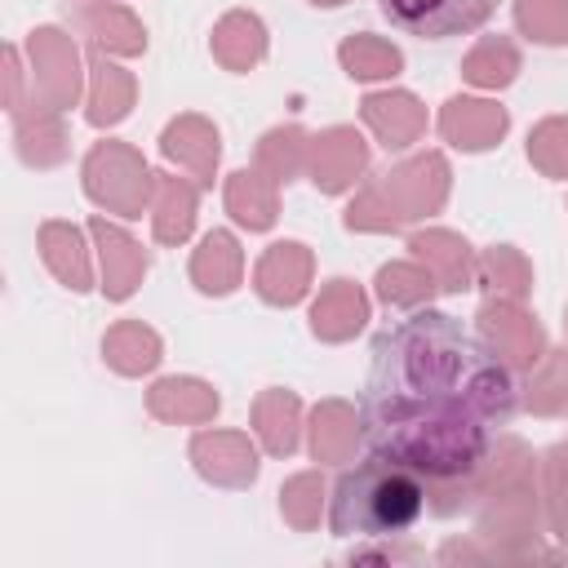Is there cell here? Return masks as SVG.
<instances>
[{
  "instance_id": "obj_5",
  "label": "cell",
  "mask_w": 568,
  "mask_h": 568,
  "mask_svg": "<svg viewBox=\"0 0 568 568\" xmlns=\"http://www.w3.org/2000/svg\"><path fill=\"white\" fill-rule=\"evenodd\" d=\"M84 191L106 213L142 217L151 200V173L129 142H98L84 155Z\"/></svg>"
},
{
  "instance_id": "obj_38",
  "label": "cell",
  "mask_w": 568,
  "mask_h": 568,
  "mask_svg": "<svg viewBox=\"0 0 568 568\" xmlns=\"http://www.w3.org/2000/svg\"><path fill=\"white\" fill-rule=\"evenodd\" d=\"M528 160L546 178H568V115H550L528 133Z\"/></svg>"
},
{
  "instance_id": "obj_27",
  "label": "cell",
  "mask_w": 568,
  "mask_h": 568,
  "mask_svg": "<svg viewBox=\"0 0 568 568\" xmlns=\"http://www.w3.org/2000/svg\"><path fill=\"white\" fill-rule=\"evenodd\" d=\"M262 53H266V27L257 13L235 9L213 27V58L226 71H248L262 62Z\"/></svg>"
},
{
  "instance_id": "obj_17",
  "label": "cell",
  "mask_w": 568,
  "mask_h": 568,
  "mask_svg": "<svg viewBox=\"0 0 568 568\" xmlns=\"http://www.w3.org/2000/svg\"><path fill=\"white\" fill-rule=\"evenodd\" d=\"M364 320H368V297L351 280L324 284L315 306H311V328H315L320 342H346V337H355L364 328Z\"/></svg>"
},
{
  "instance_id": "obj_35",
  "label": "cell",
  "mask_w": 568,
  "mask_h": 568,
  "mask_svg": "<svg viewBox=\"0 0 568 568\" xmlns=\"http://www.w3.org/2000/svg\"><path fill=\"white\" fill-rule=\"evenodd\" d=\"M435 288V275L422 262H390L377 271V297L386 306H426Z\"/></svg>"
},
{
  "instance_id": "obj_15",
  "label": "cell",
  "mask_w": 568,
  "mask_h": 568,
  "mask_svg": "<svg viewBox=\"0 0 568 568\" xmlns=\"http://www.w3.org/2000/svg\"><path fill=\"white\" fill-rule=\"evenodd\" d=\"M160 151H164L178 169H186L200 186L213 182V169H217V155H222L217 129H213L204 115H178V120H169L164 133H160Z\"/></svg>"
},
{
  "instance_id": "obj_16",
  "label": "cell",
  "mask_w": 568,
  "mask_h": 568,
  "mask_svg": "<svg viewBox=\"0 0 568 568\" xmlns=\"http://www.w3.org/2000/svg\"><path fill=\"white\" fill-rule=\"evenodd\" d=\"M413 257L435 275V284L444 293H462L475 284V257H470V244L444 226H430V231H417L408 240Z\"/></svg>"
},
{
  "instance_id": "obj_3",
  "label": "cell",
  "mask_w": 568,
  "mask_h": 568,
  "mask_svg": "<svg viewBox=\"0 0 568 568\" xmlns=\"http://www.w3.org/2000/svg\"><path fill=\"white\" fill-rule=\"evenodd\" d=\"M479 537L493 541V555H532L537 541V493H532V453L519 439H497L475 470Z\"/></svg>"
},
{
  "instance_id": "obj_12",
  "label": "cell",
  "mask_w": 568,
  "mask_h": 568,
  "mask_svg": "<svg viewBox=\"0 0 568 568\" xmlns=\"http://www.w3.org/2000/svg\"><path fill=\"white\" fill-rule=\"evenodd\" d=\"M311 271H315V257L306 244L297 240H284V244H271L253 271V288L262 293V302L271 306H293L302 302V293L311 288Z\"/></svg>"
},
{
  "instance_id": "obj_8",
  "label": "cell",
  "mask_w": 568,
  "mask_h": 568,
  "mask_svg": "<svg viewBox=\"0 0 568 568\" xmlns=\"http://www.w3.org/2000/svg\"><path fill=\"white\" fill-rule=\"evenodd\" d=\"M479 333L488 337V346L510 364V368H528L546 355V333L541 324L510 297H488L479 306Z\"/></svg>"
},
{
  "instance_id": "obj_26",
  "label": "cell",
  "mask_w": 568,
  "mask_h": 568,
  "mask_svg": "<svg viewBox=\"0 0 568 568\" xmlns=\"http://www.w3.org/2000/svg\"><path fill=\"white\" fill-rule=\"evenodd\" d=\"M364 435L355 408L346 399H324L311 413V453L315 462H351L355 439Z\"/></svg>"
},
{
  "instance_id": "obj_13",
  "label": "cell",
  "mask_w": 568,
  "mask_h": 568,
  "mask_svg": "<svg viewBox=\"0 0 568 568\" xmlns=\"http://www.w3.org/2000/svg\"><path fill=\"white\" fill-rule=\"evenodd\" d=\"M89 235H93L98 262H102V293H106L111 302H124V297L142 284V275H146V253H142V244H138L133 235H124L120 226H111L106 217H93V222H89Z\"/></svg>"
},
{
  "instance_id": "obj_40",
  "label": "cell",
  "mask_w": 568,
  "mask_h": 568,
  "mask_svg": "<svg viewBox=\"0 0 568 568\" xmlns=\"http://www.w3.org/2000/svg\"><path fill=\"white\" fill-rule=\"evenodd\" d=\"M311 4H346V0H311Z\"/></svg>"
},
{
  "instance_id": "obj_29",
  "label": "cell",
  "mask_w": 568,
  "mask_h": 568,
  "mask_svg": "<svg viewBox=\"0 0 568 568\" xmlns=\"http://www.w3.org/2000/svg\"><path fill=\"white\" fill-rule=\"evenodd\" d=\"M253 426L257 439L271 457H288L297 448V426H302V404L293 390H262L253 404Z\"/></svg>"
},
{
  "instance_id": "obj_39",
  "label": "cell",
  "mask_w": 568,
  "mask_h": 568,
  "mask_svg": "<svg viewBox=\"0 0 568 568\" xmlns=\"http://www.w3.org/2000/svg\"><path fill=\"white\" fill-rule=\"evenodd\" d=\"M546 515L559 541H568V448L546 457Z\"/></svg>"
},
{
  "instance_id": "obj_21",
  "label": "cell",
  "mask_w": 568,
  "mask_h": 568,
  "mask_svg": "<svg viewBox=\"0 0 568 568\" xmlns=\"http://www.w3.org/2000/svg\"><path fill=\"white\" fill-rule=\"evenodd\" d=\"M75 27L93 40L98 53H142L146 49V31L142 22L124 9V4H106V0H93L75 13Z\"/></svg>"
},
{
  "instance_id": "obj_10",
  "label": "cell",
  "mask_w": 568,
  "mask_h": 568,
  "mask_svg": "<svg viewBox=\"0 0 568 568\" xmlns=\"http://www.w3.org/2000/svg\"><path fill=\"white\" fill-rule=\"evenodd\" d=\"M191 462L217 488H248L257 479V453L244 430H200L191 439Z\"/></svg>"
},
{
  "instance_id": "obj_19",
  "label": "cell",
  "mask_w": 568,
  "mask_h": 568,
  "mask_svg": "<svg viewBox=\"0 0 568 568\" xmlns=\"http://www.w3.org/2000/svg\"><path fill=\"white\" fill-rule=\"evenodd\" d=\"M195 186L173 173H151V231L160 244H182L195 226Z\"/></svg>"
},
{
  "instance_id": "obj_23",
  "label": "cell",
  "mask_w": 568,
  "mask_h": 568,
  "mask_svg": "<svg viewBox=\"0 0 568 568\" xmlns=\"http://www.w3.org/2000/svg\"><path fill=\"white\" fill-rule=\"evenodd\" d=\"M133 98H138V80L124 67L106 62V53H93V62H89V124H98V129L120 124L129 115Z\"/></svg>"
},
{
  "instance_id": "obj_33",
  "label": "cell",
  "mask_w": 568,
  "mask_h": 568,
  "mask_svg": "<svg viewBox=\"0 0 568 568\" xmlns=\"http://www.w3.org/2000/svg\"><path fill=\"white\" fill-rule=\"evenodd\" d=\"M524 399L541 417H555V413L568 408V346L564 351H546L532 364V377H528V395Z\"/></svg>"
},
{
  "instance_id": "obj_18",
  "label": "cell",
  "mask_w": 568,
  "mask_h": 568,
  "mask_svg": "<svg viewBox=\"0 0 568 568\" xmlns=\"http://www.w3.org/2000/svg\"><path fill=\"white\" fill-rule=\"evenodd\" d=\"M217 390L204 386L200 377H164L146 390V413L160 422H182V426H200L213 422L217 413Z\"/></svg>"
},
{
  "instance_id": "obj_22",
  "label": "cell",
  "mask_w": 568,
  "mask_h": 568,
  "mask_svg": "<svg viewBox=\"0 0 568 568\" xmlns=\"http://www.w3.org/2000/svg\"><path fill=\"white\" fill-rule=\"evenodd\" d=\"M240 275H244V248H240V240H235L231 231H209V235L200 240L195 257H191V280H195V288L222 297V293H231V288L240 284Z\"/></svg>"
},
{
  "instance_id": "obj_20",
  "label": "cell",
  "mask_w": 568,
  "mask_h": 568,
  "mask_svg": "<svg viewBox=\"0 0 568 568\" xmlns=\"http://www.w3.org/2000/svg\"><path fill=\"white\" fill-rule=\"evenodd\" d=\"M13 124H18V155L36 169H49L58 160H67V129H62V111L58 106H44V102H22L13 111Z\"/></svg>"
},
{
  "instance_id": "obj_41",
  "label": "cell",
  "mask_w": 568,
  "mask_h": 568,
  "mask_svg": "<svg viewBox=\"0 0 568 568\" xmlns=\"http://www.w3.org/2000/svg\"><path fill=\"white\" fill-rule=\"evenodd\" d=\"M564 448H568V444H564Z\"/></svg>"
},
{
  "instance_id": "obj_6",
  "label": "cell",
  "mask_w": 568,
  "mask_h": 568,
  "mask_svg": "<svg viewBox=\"0 0 568 568\" xmlns=\"http://www.w3.org/2000/svg\"><path fill=\"white\" fill-rule=\"evenodd\" d=\"M27 58H31V80H36V102L44 106H75L80 98V53L67 31L40 27L27 36Z\"/></svg>"
},
{
  "instance_id": "obj_25",
  "label": "cell",
  "mask_w": 568,
  "mask_h": 568,
  "mask_svg": "<svg viewBox=\"0 0 568 568\" xmlns=\"http://www.w3.org/2000/svg\"><path fill=\"white\" fill-rule=\"evenodd\" d=\"M40 257L58 275V284H67L71 293H84L93 284L80 226H71V222H44L40 226Z\"/></svg>"
},
{
  "instance_id": "obj_7",
  "label": "cell",
  "mask_w": 568,
  "mask_h": 568,
  "mask_svg": "<svg viewBox=\"0 0 568 568\" xmlns=\"http://www.w3.org/2000/svg\"><path fill=\"white\" fill-rule=\"evenodd\" d=\"M382 9L408 36L448 40L484 27L497 13V0H382Z\"/></svg>"
},
{
  "instance_id": "obj_36",
  "label": "cell",
  "mask_w": 568,
  "mask_h": 568,
  "mask_svg": "<svg viewBox=\"0 0 568 568\" xmlns=\"http://www.w3.org/2000/svg\"><path fill=\"white\" fill-rule=\"evenodd\" d=\"M515 22L537 44H568V0H515Z\"/></svg>"
},
{
  "instance_id": "obj_9",
  "label": "cell",
  "mask_w": 568,
  "mask_h": 568,
  "mask_svg": "<svg viewBox=\"0 0 568 568\" xmlns=\"http://www.w3.org/2000/svg\"><path fill=\"white\" fill-rule=\"evenodd\" d=\"M368 169V142L337 124V129H324L320 138H311V151H306V173L311 182L324 191V195H337L346 186H355V178Z\"/></svg>"
},
{
  "instance_id": "obj_24",
  "label": "cell",
  "mask_w": 568,
  "mask_h": 568,
  "mask_svg": "<svg viewBox=\"0 0 568 568\" xmlns=\"http://www.w3.org/2000/svg\"><path fill=\"white\" fill-rule=\"evenodd\" d=\"M226 213L248 231H266L280 213V182H271L262 169L231 173L226 178Z\"/></svg>"
},
{
  "instance_id": "obj_2",
  "label": "cell",
  "mask_w": 568,
  "mask_h": 568,
  "mask_svg": "<svg viewBox=\"0 0 568 568\" xmlns=\"http://www.w3.org/2000/svg\"><path fill=\"white\" fill-rule=\"evenodd\" d=\"M422 510H426V484L413 470L373 457L337 479L328 524L337 537H395L408 532Z\"/></svg>"
},
{
  "instance_id": "obj_1",
  "label": "cell",
  "mask_w": 568,
  "mask_h": 568,
  "mask_svg": "<svg viewBox=\"0 0 568 568\" xmlns=\"http://www.w3.org/2000/svg\"><path fill=\"white\" fill-rule=\"evenodd\" d=\"M515 413V382L493 346H479L453 315L417 311L373 346L364 439L377 457L413 470L439 515L475 501V470Z\"/></svg>"
},
{
  "instance_id": "obj_14",
  "label": "cell",
  "mask_w": 568,
  "mask_h": 568,
  "mask_svg": "<svg viewBox=\"0 0 568 568\" xmlns=\"http://www.w3.org/2000/svg\"><path fill=\"white\" fill-rule=\"evenodd\" d=\"M359 115H364V124L377 133V142H382L386 151H399V146L417 142V138L426 133V106H422L413 93H404V89L368 93V98L359 102Z\"/></svg>"
},
{
  "instance_id": "obj_28",
  "label": "cell",
  "mask_w": 568,
  "mask_h": 568,
  "mask_svg": "<svg viewBox=\"0 0 568 568\" xmlns=\"http://www.w3.org/2000/svg\"><path fill=\"white\" fill-rule=\"evenodd\" d=\"M102 355H106V364H111L115 373L142 377V373H151V368L160 364V337H155V328H146L142 320H120V324L106 328Z\"/></svg>"
},
{
  "instance_id": "obj_11",
  "label": "cell",
  "mask_w": 568,
  "mask_h": 568,
  "mask_svg": "<svg viewBox=\"0 0 568 568\" xmlns=\"http://www.w3.org/2000/svg\"><path fill=\"white\" fill-rule=\"evenodd\" d=\"M506 129H510L506 106H497L488 98H453L439 111V133L457 151H488L506 138Z\"/></svg>"
},
{
  "instance_id": "obj_31",
  "label": "cell",
  "mask_w": 568,
  "mask_h": 568,
  "mask_svg": "<svg viewBox=\"0 0 568 568\" xmlns=\"http://www.w3.org/2000/svg\"><path fill=\"white\" fill-rule=\"evenodd\" d=\"M515 71H519V49H515V40H506V36L479 40V44L466 53V62H462V75H466L475 89H506V84L515 80Z\"/></svg>"
},
{
  "instance_id": "obj_32",
  "label": "cell",
  "mask_w": 568,
  "mask_h": 568,
  "mask_svg": "<svg viewBox=\"0 0 568 568\" xmlns=\"http://www.w3.org/2000/svg\"><path fill=\"white\" fill-rule=\"evenodd\" d=\"M306 133L297 124H284V129H271L262 142H257V169L271 178V182H293L302 169H306Z\"/></svg>"
},
{
  "instance_id": "obj_30",
  "label": "cell",
  "mask_w": 568,
  "mask_h": 568,
  "mask_svg": "<svg viewBox=\"0 0 568 568\" xmlns=\"http://www.w3.org/2000/svg\"><path fill=\"white\" fill-rule=\"evenodd\" d=\"M475 280L488 288V297H510V302H524L528 288H532V266L519 248L510 244H497L488 248L479 262H475Z\"/></svg>"
},
{
  "instance_id": "obj_37",
  "label": "cell",
  "mask_w": 568,
  "mask_h": 568,
  "mask_svg": "<svg viewBox=\"0 0 568 568\" xmlns=\"http://www.w3.org/2000/svg\"><path fill=\"white\" fill-rule=\"evenodd\" d=\"M320 506H324V479L315 470H302V475H293L280 488V510H284V519L297 532H306V528L320 524Z\"/></svg>"
},
{
  "instance_id": "obj_34",
  "label": "cell",
  "mask_w": 568,
  "mask_h": 568,
  "mask_svg": "<svg viewBox=\"0 0 568 568\" xmlns=\"http://www.w3.org/2000/svg\"><path fill=\"white\" fill-rule=\"evenodd\" d=\"M337 58H342V67L355 80H386V75H395L404 67L399 49L390 40H377V36H351V40H342Z\"/></svg>"
},
{
  "instance_id": "obj_4",
  "label": "cell",
  "mask_w": 568,
  "mask_h": 568,
  "mask_svg": "<svg viewBox=\"0 0 568 568\" xmlns=\"http://www.w3.org/2000/svg\"><path fill=\"white\" fill-rule=\"evenodd\" d=\"M448 200V160L439 151H422L377 182H368L351 204H346V226L351 231H399L404 222L439 213Z\"/></svg>"
}]
</instances>
